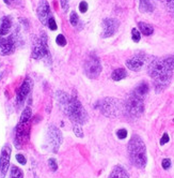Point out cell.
I'll use <instances>...</instances> for the list:
<instances>
[{"mask_svg":"<svg viewBox=\"0 0 174 178\" xmlns=\"http://www.w3.org/2000/svg\"><path fill=\"white\" fill-rule=\"evenodd\" d=\"M149 91H150L149 85H147L145 82H142V83H140L136 88H135L132 95H135L136 97L140 98V99H143V98L149 93Z\"/></svg>","mask_w":174,"mask_h":178,"instance_id":"16","label":"cell"},{"mask_svg":"<svg viewBox=\"0 0 174 178\" xmlns=\"http://www.w3.org/2000/svg\"><path fill=\"white\" fill-rule=\"evenodd\" d=\"M11 26H12V21H11V18L8 16L2 17L1 19V24H0V36H6V34L9 33L11 29Z\"/></svg>","mask_w":174,"mask_h":178,"instance_id":"17","label":"cell"},{"mask_svg":"<svg viewBox=\"0 0 174 178\" xmlns=\"http://www.w3.org/2000/svg\"><path fill=\"white\" fill-rule=\"evenodd\" d=\"M128 155L131 163L136 168H143L146 165L147 156H146V147L144 142L139 135H132L128 143Z\"/></svg>","mask_w":174,"mask_h":178,"instance_id":"1","label":"cell"},{"mask_svg":"<svg viewBox=\"0 0 174 178\" xmlns=\"http://www.w3.org/2000/svg\"><path fill=\"white\" fill-rule=\"evenodd\" d=\"M56 42H57L59 46H65L66 45V39H65V37L63 34H59L57 39H56Z\"/></svg>","mask_w":174,"mask_h":178,"instance_id":"28","label":"cell"},{"mask_svg":"<svg viewBox=\"0 0 174 178\" xmlns=\"http://www.w3.org/2000/svg\"><path fill=\"white\" fill-rule=\"evenodd\" d=\"M124 77H126V71L124 69H116V70L112 72L111 74V79L116 82H119L121 79H123Z\"/></svg>","mask_w":174,"mask_h":178,"instance_id":"22","label":"cell"},{"mask_svg":"<svg viewBox=\"0 0 174 178\" xmlns=\"http://www.w3.org/2000/svg\"><path fill=\"white\" fill-rule=\"evenodd\" d=\"M61 107L74 123L81 126L88 121V114H87L86 110L76 98L71 97L68 101Z\"/></svg>","mask_w":174,"mask_h":178,"instance_id":"2","label":"cell"},{"mask_svg":"<svg viewBox=\"0 0 174 178\" xmlns=\"http://www.w3.org/2000/svg\"><path fill=\"white\" fill-rule=\"evenodd\" d=\"M138 27L140 29V32H142L144 36H151L154 32V28L152 25L146 23H143V21H139L138 23Z\"/></svg>","mask_w":174,"mask_h":178,"instance_id":"20","label":"cell"},{"mask_svg":"<svg viewBox=\"0 0 174 178\" xmlns=\"http://www.w3.org/2000/svg\"><path fill=\"white\" fill-rule=\"evenodd\" d=\"M1 43H2V38H1V36H0V48H1Z\"/></svg>","mask_w":174,"mask_h":178,"instance_id":"37","label":"cell"},{"mask_svg":"<svg viewBox=\"0 0 174 178\" xmlns=\"http://www.w3.org/2000/svg\"><path fill=\"white\" fill-rule=\"evenodd\" d=\"M73 130H74V133L77 137H83V131H82L81 127L80 125H77V123H74V127H73Z\"/></svg>","mask_w":174,"mask_h":178,"instance_id":"24","label":"cell"},{"mask_svg":"<svg viewBox=\"0 0 174 178\" xmlns=\"http://www.w3.org/2000/svg\"><path fill=\"white\" fill-rule=\"evenodd\" d=\"M63 136L60 130L58 129L56 126H50L47 132V137H46V144L47 147L50 149L53 153H58V149L60 145L62 144Z\"/></svg>","mask_w":174,"mask_h":178,"instance_id":"7","label":"cell"},{"mask_svg":"<svg viewBox=\"0 0 174 178\" xmlns=\"http://www.w3.org/2000/svg\"><path fill=\"white\" fill-rule=\"evenodd\" d=\"M49 49L47 45V36L45 32H43L39 42L34 45L32 51V58L34 59H42V58L49 57Z\"/></svg>","mask_w":174,"mask_h":178,"instance_id":"8","label":"cell"},{"mask_svg":"<svg viewBox=\"0 0 174 178\" xmlns=\"http://www.w3.org/2000/svg\"><path fill=\"white\" fill-rule=\"evenodd\" d=\"M103 26V32H102V38H109L112 37L117 31L120 27L119 21L114 18H106L102 23Z\"/></svg>","mask_w":174,"mask_h":178,"instance_id":"10","label":"cell"},{"mask_svg":"<svg viewBox=\"0 0 174 178\" xmlns=\"http://www.w3.org/2000/svg\"><path fill=\"white\" fill-rule=\"evenodd\" d=\"M161 166L165 168V170H169L171 166V160L169 159V158H166V159L162 160L161 162Z\"/></svg>","mask_w":174,"mask_h":178,"instance_id":"31","label":"cell"},{"mask_svg":"<svg viewBox=\"0 0 174 178\" xmlns=\"http://www.w3.org/2000/svg\"><path fill=\"white\" fill-rule=\"evenodd\" d=\"M173 121H174V119H173Z\"/></svg>","mask_w":174,"mask_h":178,"instance_id":"38","label":"cell"},{"mask_svg":"<svg viewBox=\"0 0 174 178\" xmlns=\"http://www.w3.org/2000/svg\"><path fill=\"white\" fill-rule=\"evenodd\" d=\"M79 10L81 13H86L88 11V3L86 1H81L79 4Z\"/></svg>","mask_w":174,"mask_h":178,"instance_id":"34","label":"cell"},{"mask_svg":"<svg viewBox=\"0 0 174 178\" xmlns=\"http://www.w3.org/2000/svg\"><path fill=\"white\" fill-rule=\"evenodd\" d=\"M102 72V64L99 59L94 55H91L87 58L84 62V73L91 79H95L99 76Z\"/></svg>","mask_w":174,"mask_h":178,"instance_id":"6","label":"cell"},{"mask_svg":"<svg viewBox=\"0 0 174 178\" xmlns=\"http://www.w3.org/2000/svg\"><path fill=\"white\" fill-rule=\"evenodd\" d=\"M12 149L9 144H6L1 150L0 156V178H4L8 173V168L10 165V157Z\"/></svg>","mask_w":174,"mask_h":178,"instance_id":"9","label":"cell"},{"mask_svg":"<svg viewBox=\"0 0 174 178\" xmlns=\"http://www.w3.org/2000/svg\"><path fill=\"white\" fill-rule=\"evenodd\" d=\"M31 116H32L31 108H30L29 106H27V107L23 110V114H21V116H20L19 123H21V125H27V122L29 121V119L31 118Z\"/></svg>","mask_w":174,"mask_h":178,"instance_id":"21","label":"cell"},{"mask_svg":"<svg viewBox=\"0 0 174 178\" xmlns=\"http://www.w3.org/2000/svg\"><path fill=\"white\" fill-rule=\"evenodd\" d=\"M15 48V42H14V38L13 37H8L6 39H2V43H1V54L3 56L10 55L14 52Z\"/></svg>","mask_w":174,"mask_h":178,"instance_id":"13","label":"cell"},{"mask_svg":"<svg viewBox=\"0 0 174 178\" xmlns=\"http://www.w3.org/2000/svg\"><path fill=\"white\" fill-rule=\"evenodd\" d=\"M172 75H173V72H168L154 77L153 84H154V87H155L156 92H161L162 90H165V89L170 85Z\"/></svg>","mask_w":174,"mask_h":178,"instance_id":"11","label":"cell"},{"mask_svg":"<svg viewBox=\"0 0 174 178\" xmlns=\"http://www.w3.org/2000/svg\"><path fill=\"white\" fill-rule=\"evenodd\" d=\"M16 160L19 162V163L21 164V165H25V164H26V162H27V160H26V158L24 157L23 155H20V153H19V155H16Z\"/></svg>","mask_w":174,"mask_h":178,"instance_id":"35","label":"cell"},{"mask_svg":"<svg viewBox=\"0 0 174 178\" xmlns=\"http://www.w3.org/2000/svg\"><path fill=\"white\" fill-rule=\"evenodd\" d=\"M47 26L49 27V29L51 30H56L57 29V24H56V21L53 18V17H50L48 21V23H47Z\"/></svg>","mask_w":174,"mask_h":178,"instance_id":"32","label":"cell"},{"mask_svg":"<svg viewBox=\"0 0 174 178\" xmlns=\"http://www.w3.org/2000/svg\"><path fill=\"white\" fill-rule=\"evenodd\" d=\"M139 10L142 13H151L154 11V6L150 0H139Z\"/></svg>","mask_w":174,"mask_h":178,"instance_id":"19","label":"cell"},{"mask_svg":"<svg viewBox=\"0 0 174 178\" xmlns=\"http://www.w3.org/2000/svg\"><path fill=\"white\" fill-rule=\"evenodd\" d=\"M169 141H170V137H169V134L166 132V133L162 134V137H161V140H160V145H161V146H164V145L167 144Z\"/></svg>","mask_w":174,"mask_h":178,"instance_id":"33","label":"cell"},{"mask_svg":"<svg viewBox=\"0 0 174 178\" xmlns=\"http://www.w3.org/2000/svg\"><path fill=\"white\" fill-rule=\"evenodd\" d=\"M125 110L129 116L131 117H140L144 110V104L143 100L131 95L127 99L125 104Z\"/></svg>","mask_w":174,"mask_h":178,"instance_id":"5","label":"cell"},{"mask_svg":"<svg viewBox=\"0 0 174 178\" xmlns=\"http://www.w3.org/2000/svg\"><path fill=\"white\" fill-rule=\"evenodd\" d=\"M131 38L134 40V42H139L141 39V34H140V31H139L137 28H134L131 30Z\"/></svg>","mask_w":174,"mask_h":178,"instance_id":"26","label":"cell"},{"mask_svg":"<svg viewBox=\"0 0 174 178\" xmlns=\"http://www.w3.org/2000/svg\"><path fill=\"white\" fill-rule=\"evenodd\" d=\"M117 138H120V140H124V138H126V136H127V130L126 129L117 130Z\"/></svg>","mask_w":174,"mask_h":178,"instance_id":"30","label":"cell"},{"mask_svg":"<svg viewBox=\"0 0 174 178\" xmlns=\"http://www.w3.org/2000/svg\"><path fill=\"white\" fill-rule=\"evenodd\" d=\"M173 70H174V55L154 59L149 64V69H147L149 74L152 76V79L158 76V75L165 74V73L172 72Z\"/></svg>","mask_w":174,"mask_h":178,"instance_id":"4","label":"cell"},{"mask_svg":"<svg viewBox=\"0 0 174 178\" xmlns=\"http://www.w3.org/2000/svg\"><path fill=\"white\" fill-rule=\"evenodd\" d=\"M38 17L43 25H47L49 18H50V6L46 0H41L38 6Z\"/></svg>","mask_w":174,"mask_h":178,"instance_id":"12","label":"cell"},{"mask_svg":"<svg viewBox=\"0 0 174 178\" xmlns=\"http://www.w3.org/2000/svg\"><path fill=\"white\" fill-rule=\"evenodd\" d=\"M144 64V60L143 58H140V56H135L131 57L126 61V67L131 71H139Z\"/></svg>","mask_w":174,"mask_h":178,"instance_id":"14","label":"cell"},{"mask_svg":"<svg viewBox=\"0 0 174 178\" xmlns=\"http://www.w3.org/2000/svg\"><path fill=\"white\" fill-rule=\"evenodd\" d=\"M60 2H61V6H62L63 11L66 12V11L68 10V1H67V0H60Z\"/></svg>","mask_w":174,"mask_h":178,"instance_id":"36","label":"cell"},{"mask_svg":"<svg viewBox=\"0 0 174 178\" xmlns=\"http://www.w3.org/2000/svg\"><path fill=\"white\" fill-rule=\"evenodd\" d=\"M108 178H129V177H128V173L126 172L125 168H123L121 165H117L114 166V168L110 173Z\"/></svg>","mask_w":174,"mask_h":178,"instance_id":"18","label":"cell"},{"mask_svg":"<svg viewBox=\"0 0 174 178\" xmlns=\"http://www.w3.org/2000/svg\"><path fill=\"white\" fill-rule=\"evenodd\" d=\"M29 91H30V83L27 79V81L24 82L23 85L20 86V88H19V90H18V93H17V97H16L17 103L18 104L23 103V102L25 101L27 95L29 93Z\"/></svg>","mask_w":174,"mask_h":178,"instance_id":"15","label":"cell"},{"mask_svg":"<svg viewBox=\"0 0 174 178\" xmlns=\"http://www.w3.org/2000/svg\"><path fill=\"white\" fill-rule=\"evenodd\" d=\"M159 1H161L171 12L174 13V0H159Z\"/></svg>","mask_w":174,"mask_h":178,"instance_id":"27","label":"cell"},{"mask_svg":"<svg viewBox=\"0 0 174 178\" xmlns=\"http://www.w3.org/2000/svg\"><path fill=\"white\" fill-rule=\"evenodd\" d=\"M10 178H24L23 171H21L19 168H17V166L13 165L12 168H11V176H10Z\"/></svg>","mask_w":174,"mask_h":178,"instance_id":"23","label":"cell"},{"mask_svg":"<svg viewBox=\"0 0 174 178\" xmlns=\"http://www.w3.org/2000/svg\"><path fill=\"white\" fill-rule=\"evenodd\" d=\"M48 165H49V168H50V170L54 171V172H56V171L58 170L57 161H56V159H54V158H50V159L48 160Z\"/></svg>","mask_w":174,"mask_h":178,"instance_id":"29","label":"cell"},{"mask_svg":"<svg viewBox=\"0 0 174 178\" xmlns=\"http://www.w3.org/2000/svg\"><path fill=\"white\" fill-rule=\"evenodd\" d=\"M95 107L99 108L101 112L105 116L111 117V118H117V117L121 116L125 106L117 99H114V98H104V99L99 100L97 102Z\"/></svg>","mask_w":174,"mask_h":178,"instance_id":"3","label":"cell"},{"mask_svg":"<svg viewBox=\"0 0 174 178\" xmlns=\"http://www.w3.org/2000/svg\"><path fill=\"white\" fill-rule=\"evenodd\" d=\"M69 21H71L72 26L76 27L78 25V21H79V18H78V15L76 12H72L71 13V16H69Z\"/></svg>","mask_w":174,"mask_h":178,"instance_id":"25","label":"cell"}]
</instances>
